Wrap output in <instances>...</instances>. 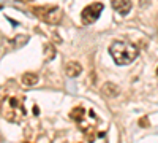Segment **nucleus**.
<instances>
[{"mask_svg": "<svg viewBox=\"0 0 158 143\" xmlns=\"http://www.w3.org/2000/svg\"><path fill=\"white\" fill-rule=\"evenodd\" d=\"M101 91H103V94L108 96V97H117L120 89H118V86L114 84V83H106V84H103Z\"/></svg>", "mask_w": 158, "mask_h": 143, "instance_id": "423d86ee", "label": "nucleus"}, {"mask_svg": "<svg viewBox=\"0 0 158 143\" xmlns=\"http://www.w3.org/2000/svg\"><path fill=\"white\" fill-rule=\"evenodd\" d=\"M103 8H104V5H103L101 2H95V3L87 5V7L82 10V13H81L82 24H94V22L100 18Z\"/></svg>", "mask_w": 158, "mask_h": 143, "instance_id": "7ed1b4c3", "label": "nucleus"}, {"mask_svg": "<svg viewBox=\"0 0 158 143\" xmlns=\"http://www.w3.org/2000/svg\"><path fill=\"white\" fill-rule=\"evenodd\" d=\"M82 72V67L79 62H74V60H70L67 65H65V73H67L70 78H76L77 75H81Z\"/></svg>", "mask_w": 158, "mask_h": 143, "instance_id": "20e7f679", "label": "nucleus"}, {"mask_svg": "<svg viewBox=\"0 0 158 143\" xmlns=\"http://www.w3.org/2000/svg\"><path fill=\"white\" fill-rule=\"evenodd\" d=\"M0 107H2V99H0Z\"/></svg>", "mask_w": 158, "mask_h": 143, "instance_id": "6e6552de", "label": "nucleus"}, {"mask_svg": "<svg viewBox=\"0 0 158 143\" xmlns=\"http://www.w3.org/2000/svg\"><path fill=\"white\" fill-rule=\"evenodd\" d=\"M156 75H158V69H156Z\"/></svg>", "mask_w": 158, "mask_h": 143, "instance_id": "1a4fd4ad", "label": "nucleus"}, {"mask_svg": "<svg viewBox=\"0 0 158 143\" xmlns=\"http://www.w3.org/2000/svg\"><path fill=\"white\" fill-rule=\"evenodd\" d=\"M33 11L36 13V16H40L43 21L49 24H59L62 19V10L59 7H35Z\"/></svg>", "mask_w": 158, "mask_h": 143, "instance_id": "f03ea898", "label": "nucleus"}, {"mask_svg": "<svg viewBox=\"0 0 158 143\" xmlns=\"http://www.w3.org/2000/svg\"><path fill=\"white\" fill-rule=\"evenodd\" d=\"M112 8L118 13V15H127L131 10V2H128V0H114Z\"/></svg>", "mask_w": 158, "mask_h": 143, "instance_id": "39448f33", "label": "nucleus"}, {"mask_svg": "<svg viewBox=\"0 0 158 143\" xmlns=\"http://www.w3.org/2000/svg\"><path fill=\"white\" fill-rule=\"evenodd\" d=\"M109 53L117 65H128L131 64L139 54V49L135 43L123 42V40H115L109 45Z\"/></svg>", "mask_w": 158, "mask_h": 143, "instance_id": "f257e3e1", "label": "nucleus"}, {"mask_svg": "<svg viewBox=\"0 0 158 143\" xmlns=\"http://www.w3.org/2000/svg\"><path fill=\"white\" fill-rule=\"evenodd\" d=\"M21 81L25 86H35L38 83V75L36 73H32V72H27V73L22 75V80Z\"/></svg>", "mask_w": 158, "mask_h": 143, "instance_id": "0eeeda50", "label": "nucleus"}]
</instances>
